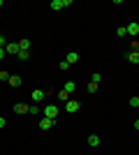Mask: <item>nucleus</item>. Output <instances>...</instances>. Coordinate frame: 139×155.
Segmentation results:
<instances>
[{
    "label": "nucleus",
    "instance_id": "a878e982",
    "mask_svg": "<svg viewBox=\"0 0 139 155\" xmlns=\"http://www.w3.org/2000/svg\"><path fill=\"white\" fill-rule=\"evenodd\" d=\"M134 130H139V118H137V120H134Z\"/></svg>",
    "mask_w": 139,
    "mask_h": 155
},
{
    "label": "nucleus",
    "instance_id": "6e6552de",
    "mask_svg": "<svg viewBox=\"0 0 139 155\" xmlns=\"http://www.w3.org/2000/svg\"><path fill=\"white\" fill-rule=\"evenodd\" d=\"M88 146H91V148L100 146V137H98V134H91V137H88Z\"/></svg>",
    "mask_w": 139,
    "mask_h": 155
},
{
    "label": "nucleus",
    "instance_id": "a211bd4d",
    "mask_svg": "<svg viewBox=\"0 0 139 155\" xmlns=\"http://www.w3.org/2000/svg\"><path fill=\"white\" fill-rule=\"evenodd\" d=\"M19 58L21 60H28V58H30V53H28V51H19Z\"/></svg>",
    "mask_w": 139,
    "mask_h": 155
},
{
    "label": "nucleus",
    "instance_id": "f8f14e48",
    "mask_svg": "<svg viewBox=\"0 0 139 155\" xmlns=\"http://www.w3.org/2000/svg\"><path fill=\"white\" fill-rule=\"evenodd\" d=\"M127 60H130V63H137V65H139V53H137V51H130V53H127Z\"/></svg>",
    "mask_w": 139,
    "mask_h": 155
},
{
    "label": "nucleus",
    "instance_id": "5701e85b",
    "mask_svg": "<svg viewBox=\"0 0 139 155\" xmlns=\"http://www.w3.org/2000/svg\"><path fill=\"white\" fill-rule=\"evenodd\" d=\"M132 51H137V53H139V42H134V44H132Z\"/></svg>",
    "mask_w": 139,
    "mask_h": 155
},
{
    "label": "nucleus",
    "instance_id": "ddd939ff",
    "mask_svg": "<svg viewBox=\"0 0 139 155\" xmlns=\"http://www.w3.org/2000/svg\"><path fill=\"white\" fill-rule=\"evenodd\" d=\"M28 114H30V116H37V114H40V107H37V104H30V107H28Z\"/></svg>",
    "mask_w": 139,
    "mask_h": 155
},
{
    "label": "nucleus",
    "instance_id": "f03ea898",
    "mask_svg": "<svg viewBox=\"0 0 139 155\" xmlns=\"http://www.w3.org/2000/svg\"><path fill=\"white\" fill-rule=\"evenodd\" d=\"M44 116H46V118H53V120H56V116H58V107H56V104H49V107L44 109Z\"/></svg>",
    "mask_w": 139,
    "mask_h": 155
},
{
    "label": "nucleus",
    "instance_id": "9d476101",
    "mask_svg": "<svg viewBox=\"0 0 139 155\" xmlns=\"http://www.w3.org/2000/svg\"><path fill=\"white\" fill-rule=\"evenodd\" d=\"M74 88H77V86H74V81H65V86H63V91H65L67 95H70V93H74Z\"/></svg>",
    "mask_w": 139,
    "mask_h": 155
},
{
    "label": "nucleus",
    "instance_id": "aec40b11",
    "mask_svg": "<svg viewBox=\"0 0 139 155\" xmlns=\"http://www.w3.org/2000/svg\"><path fill=\"white\" fill-rule=\"evenodd\" d=\"M9 77H12V74H7V72H5V70L0 72V79H2V81H9Z\"/></svg>",
    "mask_w": 139,
    "mask_h": 155
},
{
    "label": "nucleus",
    "instance_id": "2eb2a0df",
    "mask_svg": "<svg viewBox=\"0 0 139 155\" xmlns=\"http://www.w3.org/2000/svg\"><path fill=\"white\" fill-rule=\"evenodd\" d=\"M19 46H21V51H28V49H30V39H21Z\"/></svg>",
    "mask_w": 139,
    "mask_h": 155
},
{
    "label": "nucleus",
    "instance_id": "39448f33",
    "mask_svg": "<svg viewBox=\"0 0 139 155\" xmlns=\"http://www.w3.org/2000/svg\"><path fill=\"white\" fill-rule=\"evenodd\" d=\"M7 84L12 86V88H19V86H21V77H19V74H12V77H9V81H7Z\"/></svg>",
    "mask_w": 139,
    "mask_h": 155
},
{
    "label": "nucleus",
    "instance_id": "dca6fc26",
    "mask_svg": "<svg viewBox=\"0 0 139 155\" xmlns=\"http://www.w3.org/2000/svg\"><path fill=\"white\" fill-rule=\"evenodd\" d=\"M116 35H118V37H125V35H127V28H125V26H121L118 30H116Z\"/></svg>",
    "mask_w": 139,
    "mask_h": 155
},
{
    "label": "nucleus",
    "instance_id": "f257e3e1",
    "mask_svg": "<svg viewBox=\"0 0 139 155\" xmlns=\"http://www.w3.org/2000/svg\"><path fill=\"white\" fill-rule=\"evenodd\" d=\"M79 109H81V102H77V100H67L65 102V111L67 114H77Z\"/></svg>",
    "mask_w": 139,
    "mask_h": 155
},
{
    "label": "nucleus",
    "instance_id": "393cba45",
    "mask_svg": "<svg viewBox=\"0 0 139 155\" xmlns=\"http://www.w3.org/2000/svg\"><path fill=\"white\" fill-rule=\"evenodd\" d=\"M5 56H7V53H5V49H0V60L5 58Z\"/></svg>",
    "mask_w": 139,
    "mask_h": 155
},
{
    "label": "nucleus",
    "instance_id": "423d86ee",
    "mask_svg": "<svg viewBox=\"0 0 139 155\" xmlns=\"http://www.w3.org/2000/svg\"><path fill=\"white\" fill-rule=\"evenodd\" d=\"M125 28H127V35H132V37L139 35V23H134V21L130 23V26H125Z\"/></svg>",
    "mask_w": 139,
    "mask_h": 155
},
{
    "label": "nucleus",
    "instance_id": "6ab92c4d",
    "mask_svg": "<svg viewBox=\"0 0 139 155\" xmlns=\"http://www.w3.org/2000/svg\"><path fill=\"white\" fill-rule=\"evenodd\" d=\"M58 100H65V102H67V100H70V95H67L65 91H60V93H58Z\"/></svg>",
    "mask_w": 139,
    "mask_h": 155
},
{
    "label": "nucleus",
    "instance_id": "b1692460",
    "mask_svg": "<svg viewBox=\"0 0 139 155\" xmlns=\"http://www.w3.org/2000/svg\"><path fill=\"white\" fill-rule=\"evenodd\" d=\"M5 125H7V120H5V118H0V130L5 127Z\"/></svg>",
    "mask_w": 139,
    "mask_h": 155
},
{
    "label": "nucleus",
    "instance_id": "1a4fd4ad",
    "mask_svg": "<svg viewBox=\"0 0 139 155\" xmlns=\"http://www.w3.org/2000/svg\"><path fill=\"white\" fill-rule=\"evenodd\" d=\"M67 63H70V65H72V63H77V60H79V53H77V51H70V53H67Z\"/></svg>",
    "mask_w": 139,
    "mask_h": 155
},
{
    "label": "nucleus",
    "instance_id": "20e7f679",
    "mask_svg": "<svg viewBox=\"0 0 139 155\" xmlns=\"http://www.w3.org/2000/svg\"><path fill=\"white\" fill-rule=\"evenodd\" d=\"M53 125H56L53 118H42V120H40V130H51Z\"/></svg>",
    "mask_w": 139,
    "mask_h": 155
},
{
    "label": "nucleus",
    "instance_id": "f3484780",
    "mask_svg": "<svg viewBox=\"0 0 139 155\" xmlns=\"http://www.w3.org/2000/svg\"><path fill=\"white\" fill-rule=\"evenodd\" d=\"M100 79H102V77H100V72H95V74L91 77V81H93V84H100Z\"/></svg>",
    "mask_w": 139,
    "mask_h": 155
},
{
    "label": "nucleus",
    "instance_id": "7ed1b4c3",
    "mask_svg": "<svg viewBox=\"0 0 139 155\" xmlns=\"http://www.w3.org/2000/svg\"><path fill=\"white\" fill-rule=\"evenodd\" d=\"M19 51H21V46H19V42H16V44H7L5 46V53H9V56H19Z\"/></svg>",
    "mask_w": 139,
    "mask_h": 155
},
{
    "label": "nucleus",
    "instance_id": "0eeeda50",
    "mask_svg": "<svg viewBox=\"0 0 139 155\" xmlns=\"http://www.w3.org/2000/svg\"><path fill=\"white\" fill-rule=\"evenodd\" d=\"M14 111H16V114H28V104L16 102V104H14Z\"/></svg>",
    "mask_w": 139,
    "mask_h": 155
},
{
    "label": "nucleus",
    "instance_id": "4468645a",
    "mask_svg": "<svg viewBox=\"0 0 139 155\" xmlns=\"http://www.w3.org/2000/svg\"><path fill=\"white\" fill-rule=\"evenodd\" d=\"M51 9H53V12L63 9V0H53V2H51Z\"/></svg>",
    "mask_w": 139,
    "mask_h": 155
},
{
    "label": "nucleus",
    "instance_id": "412c9836",
    "mask_svg": "<svg viewBox=\"0 0 139 155\" xmlns=\"http://www.w3.org/2000/svg\"><path fill=\"white\" fill-rule=\"evenodd\" d=\"M95 91H98V84H93V81H91V84H88V93H95Z\"/></svg>",
    "mask_w": 139,
    "mask_h": 155
},
{
    "label": "nucleus",
    "instance_id": "9b49d317",
    "mask_svg": "<svg viewBox=\"0 0 139 155\" xmlns=\"http://www.w3.org/2000/svg\"><path fill=\"white\" fill-rule=\"evenodd\" d=\"M44 97H46L44 91H33V100L35 102H40V100H44Z\"/></svg>",
    "mask_w": 139,
    "mask_h": 155
},
{
    "label": "nucleus",
    "instance_id": "4be33fe9",
    "mask_svg": "<svg viewBox=\"0 0 139 155\" xmlns=\"http://www.w3.org/2000/svg\"><path fill=\"white\" fill-rule=\"evenodd\" d=\"M130 107H139V97H130Z\"/></svg>",
    "mask_w": 139,
    "mask_h": 155
}]
</instances>
